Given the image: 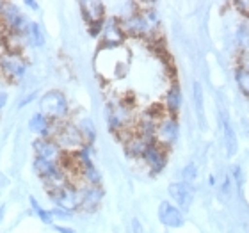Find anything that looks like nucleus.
<instances>
[{"label": "nucleus", "mask_w": 249, "mask_h": 233, "mask_svg": "<svg viewBox=\"0 0 249 233\" xmlns=\"http://www.w3.org/2000/svg\"><path fill=\"white\" fill-rule=\"evenodd\" d=\"M39 107H41V114H45L48 119H53V121H59V119H64L68 116V98L64 96V93L57 91V89H52L41 96L39 100Z\"/></svg>", "instance_id": "nucleus-1"}, {"label": "nucleus", "mask_w": 249, "mask_h": 233, "mask_svg": "<svg viewBox=\"0 0 249 233\" xmlns=\"http://www.w3.org/2000/svg\"><path fill=\"white\" fill-rule=\"evenodd\" d=\"M48 196L53 201V205L62 210H68V212H75L77 208H80V191L75 189L70 183H64V185L59 187H50L47 189Z\"/></svg>", "instance_id": "nucleus-2"}, {"label": "nucleus", "mask_w": 249, "mask_h": 233, "mask_svg": "<svg viewBox=\"0 0 249 233\" xmlns=\"http://www.w3.org/2000/svg\"><path fill=\"white\" fill-rule=\"evenodd\" d=\"M34 171L45 183L50 187H59L68 183L66 181V169L59 166L57 162L43 161V159H34Z\"/></svg>", "instance_id": "nucleus-3"}, {"label": "nucleus", "mask_w": 249, "mask_h": 233, "mask_svg": "<svg viewBox=\"0 0 249 233\" xmlns=\"http://www.w3.org/2000/svg\"><path fill=\"white\" fill-rule=\"evenodd\" d=\"M53 141H55L61 148H64V150H77L78 151L86 146V141H84L78 126L77 125H71V123H64V125H61V126H55Z\"/></svg>", "instance_id": "nucleus-4"}, {"label": "nucleus", "mask_w": 249, "mask_h": 233, "mask_svg": "<svg viewBox=\"0 0 249 233\" xmlns=\"http://www.w3.org/2000/svg\"><path fill=\"white\" fill-rule=\"evenodd\" d=\"M178 135H180V125H178L177 116H164L159 121V126H157V143L166 148V146H171L177 143Z\"/></svg>", "instance_id": "nucleus-5"}, {"label": "nucleus", "mask_w": 249, "mask_h": 233, "mask_svg": "<svg viewBox=\"0 0 249 233\" xmlns=\"http://www.w3.org/2000/svg\"><path fill=\"white\" fill-rule=\"evenodd\" d=\"M130 119H132V110L123 102L110 104L107 107V121H109V126L112 132H121L123 128H126Z\"/></svg>", "instance_id": "nucleus-6"}, {"label": "nucleus", "mask_w": 249, "mask_h": 233, "mask_svg": "<svg viewBox=\"0 0 249 233\" xmlns=\"http://www.w3.org/2000/svg\"><path fill=\"white\" fill-rule=\"evenodd\" d=\"M32 150L36 153V159H43V161L57 162L62 159V148L55 143L53 139H36L32 143Z\"/></svg>", "instance_id": "nucleus-7"}, {"label": "nucleus", "mask_w": 249, "mask_h": 233, "mask_svg": "<svg viewBox=\"0 0 249 233\" xmlns=\"http://www.w3.org/2000/svg\"><path fill=\"white\" fill-rule=\"evenodd\" d=\"M159 221L167 228H182L185 224L183 212L169 201H162L159 205Z\"/></svg>", "instance_id": "nucleus-8"}, {"label": "nucleus", "mask_w": 249, "mask_h": 233, "mask_svg": "<svg viewBox=\"0 0 249 233\" xmlns=\"http://www.w3.org/2000/svg\"><path fill=\"white\" fill-rule=\"evenodd\" d=\"M142 159H144V162L148 164V167H150L153 173H162L167 164L166 148L155 141V143H151V144L146 148Z\"/></svg>", "instance_id": "nucleus-9"}, {"label": "nucleus", "mask_w": 249, "mask_h": 233, "mask_svg": "<svg viewBox=\"0 0 249 233\" xmlns=\"http://www.w3.org/2000/svg\"><path fill=\"white\" fill-rule=\"evenodd\" d=\"M2 18H4V23L9 27L11 31L15 32V34H25L27 31V25H29V21L27 18L20 13V9L13 4H5L4 5V11H2Z\"/></svg>", "instance_id": "nucleus-10"}, {"label": "nucleus", "mask_w": 249, "mask_h": 233, "mask_svg": "<svg viewBox=\"0 0 249 233\" xmlns=\"http://www.w3.org/2000/svg\"><path fill=\"white\" fill-rule=\"evenodd\" d=\"M151 23L146 15H139V13H132L128 15L124 20H121V29L123 32H128V34H135V36H142V34H148L151 31Z\"/></svg>", "instance_id": "nucleus-11"}, {"label": "nucleus", "mask_w": 249, "mask_h": 233, "mask_svg": "<svg viewBox=\"0 0 249 233\" xmlns=\"http://www.w3.org/2000/svg\"><path fill=\"white\" fill-rule=\"evenodd\" d=\"M169 196L173 197V201L177 203V207L182 210L183 214L189 212V208L192 205V187L187 185L185 181H175L169 185Z\"/></svg>", "instance_id": "nucleus-12"}, {"label": "nucleus", "mask_w": 249, "mask_h": 233, "mask_svg": "<svg viewBox=\"0 0 249 233\" xmlns=\"http://www.w3.org/2000/svg\"><path fill=\"white\" fill-rule=\"evenodd\" d=\"M0 70L11 78H21L27 72V64L18 54H5L0 57Z\"/></svg>", "instance_id": "nucleus-13"}, {"label": "nucleus", "mask_w": 249, "mask_h": 233, "mask_svg": "<svg viewBox=\"0 0 249 233\" xmlns=\"http://www.w3.org/2000/svg\"><path fill=\"white\" fill-rule=\"evenodd\" d=\"M104 199V191L96 185H88L80 189V208L86 212H93L100 207Z\"/></svg>", "instance_id": "nucleus-14"}, {"label": "nucleus", "mask_w": 249, "mask_h": 233, "mask_svg": "<svg viewBox=\"0 0 249 233\" xmlns=\"http://www.w3.org/2000/svg\"><path fill=\"white\" fill-rule=\"evenodd\" d=\"M219 121H221V128H223L226 153H228V157H233L235 153H237V134H235V128H233V125H231V119L228 118V114H226L224 110H221Z\"/></svg>", "instance_id": "nucleus-15"}, {"label": "nucleus", "mask_w": 249, "mask_h": 233, "mask_svg": "<svg viewBox=\"0 0 249 233\" xmlns=\"http://www.w3.org/2000/svg\"><path fill=\"white\" fill-rule=\"evenodd\" d=\"M52 119H48L41 112H37V114H34L29 119V130L37 135H41L43 139H48V135H52L55 132V128H52Z\"/></svg>", "instance_id": "nucleus-16"}, {"label": "nucleus", "mask_w": 249, "mask_h": 233, "mask_svg": "<svg viewBox=\"0 0 249 233\" xmlns=\"http://www.w3.org/2000/svg\"><path fill=\"white\" fill-rule=\"evenodd\" d=\"M151 143H155V141H148V139H144V137H141L139 134L130 135L128 139L124 141V151H126V155L128 157L139 159V157L144 155L146 148H148Z\"/></svg>", "instance_id": "nucleus-17"}, {"label": "nucleus", "mask_w": 249, "mask_h": 233, "mask_svg": "<svg viewBox=\"0 0 249 233\" xmlns=\"http://www.w3.org/2000/svg\"><path fill=\"white\" fill-rule=\"evenodd\" d=\"M80 9H82V15L88 23L104 20V16H105V5L102 4V2H96V0L80 2Z\"/></svg>", "instance_id": "nucleus-18"}, {"label": "nucleus", "mask_w": 249, "mask_h": 233, "mask_svg": "<svg viewBox=\"0 0 249 233\" xmlns=\"http://www.w3.org/2000/svg\"><path fill=\"white\" fill-rule=\"evenodd\" d=\"M192 100H194V107H196V116H197V123L201 126V130H205L207 126V121H205V93H203V88L201 84L194 82L192 86Z\"/></svg>", "instance_id": "nucleus-19"}, {"label": "nucleus", "mask_w": 249, "mask_h": 233, "mask_svg": "<svg viewBox=\"0 0 249 233\" xmlns=\"http://www.w3.org/2000/svg\"><path fill=\"white\" fill-rule=\"evenodd\" d=\"M182 89H180V86H171V89L167 91L166 94V109H167V114L169 116H177L178 110H180V107H182Z\"/></svg>", "instance_id": "nucleus-20"}, {"label": "nucleus", "mask_w": 249, "mask_h": 233, "mask_svg": "<svg viewBox=\"0 0 249 233\" xmlns=\"http://www.w3.org/2000/svg\"><path fill=\"white\" fill-rule=\"evenodd\" d=\"M23 36H25V39L29 41V45H32V47H43V45H45V34H43V29L39 23H36V21H29L27 31Z\"/></svg>", "instance_id": "nucleus-21"}, {"label": "nucleus", "mask_w": 249, "mask_h": 233, "mask_svg": "<svg viewBox=\"0 0 249 233\" xmlns=\"http://www.w3.org/2000/svg\"><path fill=\"white\" fill-rule=\"evenodd\" d=\"M235 39H237V45H239L244 52H249V18H246V20L237 27Z\"/></svg>", "instance_id": "nucleus-22"}, {"label": "nucleus", "mask_w": 249, "mask_h": 233, "mask_svg": "<svg viewBox=\"0 0 249 233\" xmlns=\"http://www.w3.org/2000/svg\"><path fill=\"white\" fill-rule=\"evenodd\" d=\"M77 126H78V130H80V134H82L84 141H86L88 144H91L94 141V137H96V128H94L93 121L89 118H84V119H80V123H78Z\"/></svg>", "instance_id": "nucleus-23"}, {"label": "nucleus", "mask_w": 249, "mask_h": 233, "mask_svg": "<svg viewBox=\"0 0 249 233\" xmlns=\"http://www.w3.org/2000/svg\"><path fill=\"white\" fill-rule=\"evenodd\" d=\"M29 201H31L32 210H34V214H36L37 217H39V221H41L43 224H48V226H53V215H52V210H45V208H43L41 205H39V203L36 201V197H31Z\"/></svg>", "instance_id": "nucleus-24"}, {"label": "nucleus", "mask_w": 249, "mask_h": 233, "mask_svg": "<svg viewBox=\"0 0 249 233\" xmlns=\"http://www.w3.org/2000/svg\"><path fill=\"white\" fill-rule=\"evenodd\" d=\"M235 82L239 86V89L246 96H249V70L248 68L239 66L235 70Z\"/></svg>", "instance_id": "nucleus-25"}, {"label": "nucleus", "mask_w": 249, "mask_h": 233, "mask_svg": "<svg viewBox=\"0 0 249 233\" xmlns=\"http://www.w3.org/2000/svg\"><path fill=\"white\" fill-rule=\"evenodd\" d=\"M182 181H185L187 185H192L194 181H196L197 178V167L194 162H189L185 167H183V171H182Z\"/></svg>", "instance_id": "nucleus-26"}, {"label": "nucleus", "mask_w": 249, "mask_h": 233, "mask_svg": "<svg viewBox=\"0 0 249 233\" xmlns=\"http://www.w3.org/2000/svg\"><path fill=\"white\" fill-rule=\"evenodd\" d=\"M104 27H105V20L93 21V23H89V34L93 37L100 36V34H104Z\"/></svg>", "instance_id": "nucleus-27"}, {"label": "nucleus", "mask_w": 249, "mask_h": 233, "mask_svg": "<svg viewBox=\"0 0 249 233\" xmlns=\"http://www.w3.org/2000/svg\"><path fill=\"white\" fill-rule=\"evenodd\" d=\"M233 180H235V183H237V187L242 189V185H244V175H242V169H240L239 166L233 167Z\"/></svg>", "instance_id": "nucleus-28"}, {"label": "nucleus", "mask_w": 249, "mask_h": 233, "mask_svg": "<svg viewBox=\"0 0 249 233\" xmlns=\"http://www.w3.org/2000/svg\"><path fill=\"white\" fill-rule=\"evenodd\" d=\"M52 215H53V219L57 217V219H71L73 217V214L71 212H68V210H62V208H53L52 210Z\"/></svg>", "instance_id": "nucleus-29"}, {"label": "nucleus", "mask_w": 249, "mask_h": 233, "mask_svg": "<svg viewBox=\"0 0 249 233\" xmlns=\"http://www.w3.org/2000/svg\"><path fill=\"white\" fill-rule=\"evenodd\" d=\"M132 233H144V228H142V224L137 217L132 219Z\"/></svg>", "instance_id": "nucleus-30"}, {"label": "nucleus", "mask_w": 249, "mask_h": 233, "mask_svg": "<svg viewBox=\"0 0 249 233\" xmlns=\"http://www.w3.org/2000/svg\"><path fill=\"white\" fill-rule=\"evenodd\" d=\"M235 7H237V9H240V13H242V15L249 16V2H237V4H235Z\"/></svg>", "instance_id": "nucleus-31"}, {"label": "nucleus", "mask_w": 249, "mask_h": 233, "mask_svg": "<svg viewBox=\"0 0 249 233\" xmlns=\"http://www.w3.org/2000/svg\"><path fill=\"white\" fill-rule=\"evenodd\" d=\"M53 230H55V232H59V233H77L75 230H71V228H66V226H55V224H53Z\"/></svg>", "instance_id": "nucleus-32"}, {"label": "nucleus", "mask_w": 249, "mask_h": 233, "mask_svg": "<svg viewBox=\"0 0 249 233\" xmlns=\"http://www.w3.org/2000/svg\"><path fill=\"white\" fill-rule=\"evenodd\" d=\"M25 5L27 7H31V9H39V4L37 2H34V0H25Z\"/></svg>", "instance_id": "nucleus-33"}, {"label": "nucleus", "mask_w": 249, "mask_h": 233, "mask_svg": "<svg viewBox=\"0 0 249 233\" xmlns=\"http://www.w3.org/2000/svg\"><path fill=\"white\" fill-rule=\"evenodd\" d=\"M5 102H7V94H5L4 91H0V110L4 109Z\"/></svg>", "instance_id": "nucleus-34"}, {"label": "nucleus", "mask_w": 249, "mask_h": 233, "mask_svg": "<svg viewBox=\"0 0 249 233\" xmlns=\"http://www.w3.org/2000/svg\"><path fill=\"white\" fill-rule=\"evenodd\" d=\"M34 96H36V93H32L31 96H27V98L23 100V102H21V104H20V107H23V105H27V104H29V102H31V100H34Z\"/></svg>", "instance_id": "nucleus-35"}, {"label": "nucleus", "mask_w": 249, "mask_h": 233, "mask_svg": "<svg viewBox=\"0 0 249 233\" xmlns=\"http://www.w3.org/2000/svg\"><path fill=\"white\" fill-rule=\"evenodd\" d=\"M4 214H5V207L2 205V207H0V223H2V219H4Z\"/></svg>", "instance_id": "nucleus-36"}]
</instances>
